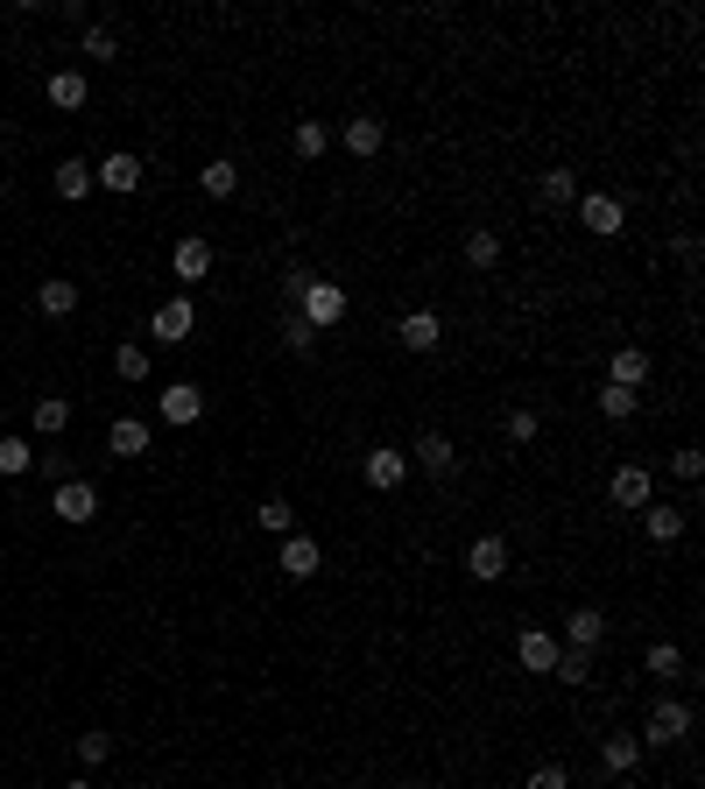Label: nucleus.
I'll list each match as a JSON object with an SVG mask.
<instances>
[{
	"instance_id": "58836bf2",
	"label": "nucleus",
	"mask_w": 705,
	"mask_h": 789,
	"mask_svg": "<svg viewBox=\"0 0 705 789\" xmlns=\"http://www.w3.org/2000/svg\"><path fill=\"white\" fill-rule=\"evenodd\" d=\"M311 282H318V276H311V268H303V261H297V268H282V303H290V311H297V297L311 290Z\"/></svg>"
},
{
	"instance_id": "cd10ccee",
	"label": "nucleus",
	"mask_w": 705,
	"mask_h": 789,
	"mask_svg": "<svg viewBox=\"0 0 705 789\" xmlns=\"http://www.w3.org/2000/svg\"><path fill=\"white\" fill-rule=\"evenodd\" d=\"M56 198H71V205L92 198V163H79V156H71V163H56Z\"/></svg>"
},
{
	"instance_id": "2eb2a0df",
	"label": "nucleus",
	"mask_w": 705,
	"mask_h": 789,
	"mask_svg": "<svg viewBox=\"0 0 705 789\" xmlns=\"http://www.w3.org/2000/svg\"><path fill=\"white\" fill-rule=\"evenodd\" d=\"M395 339H403V353H437L445 324H437V311H409L403 324H395Z\"/></svg>"
},
{
	"instance_id": "6ab92c4d",
	"label": "nucleus",
	"mask_w": 705,
	"mask_h": 789,
	"mask_svg": "<svg viewBox=\"0 0 705 789\" xmlns=\"http://www.w3.org/2000/svg\"><path fill=\"white\" fill-rule=\"evenodd\" d=\"M606 381H614V388H635V395H642V381H650V353H642V345H621V353L606 360Z\"/></svg>"
},
{
	"instance_id": "79ce46f5",
	"label": "nucleus",
	"mask_w": 705,
	"mask_h": 789,
	"mask_svg": "<svg viewBox=\"0 0 705 789\" xmlns=\"http://www.w3.org/2000/svg\"><path fill=\"white\" fill-rule=\"evenodd\" d=\"M671 473H677V479H698V473H705V458L684 445V451H671Z\"/></svg>"
},
{
	"instance_id": "72a5a7b5",
	"label": "nucleus",
	"mask_w": 705,
	"mask_h": 789,
	"mask_svg": "<svg viewBox=\"0 0 705 789\" xmlns=\"http://www.w3.org/2000/svg\"><path fill=\"white\" fill-rule=\"evenodd\" d=\"M642 663H650V677H663V684L684 677V648L677 642H650V656H642Z\"/></svg>"
},
{
	"instance_id": "37998d69",
	"label": "nucleus",
	"mask_w": 705,
	"mask_h": 789,
	"mask_svg": "<svg viewBox=\"0 0 705 789\" xmlns=\"http://www.w3.org/2000/svg\"><path fill=\"white\" fill-rule=\"evenodd\" d=\"M35 466H43V473L56 479V487H64V479H71V473H64V451H35Z\"/></svg>"
},
{
	"instance_id": "1a4fd4ad",
	"label": "nucleus",
	"mask_w": 705,
	"mask_h": 789,
	"mask_svg": "<svg viewBox=\"0 0 705 789\" xmlns=\"http://www.w3.org/2000/svg\"><path fill=\"white\" fill-rule=\"evenodd\" d=\"M606 500H614V508H650V500H656L650 466H614V479H606Z\"/></svg>"
},
{
	"instance_id": "7ed1b4c3",
	"label": "nucleus",
	"mask_w": 705,
	"mask_h": 789,
	"mask_svg": "<svg viewBox=\"0 0 705 789\" xmlns=\"http://www.w3.org/2000/svg\"><path fill=\"white\" fill-rule=\"evenodd\" d=\"M558 656H564V642H558L550 627H522V634H516V663L529 669V677H550Z\"/></svg>"
},
{
	"instance_id": "423d86ee",
	"label": "nucleus",
	"mask_w": 705,
	"mask_h": 789,
	"mask_svg": "<svg viewBox=\"0 0 705 789\" xmlns=\"http://www.w3.org/2000/svg\"><path fill=\"white\" fill-rule=\"evenodd\" d=\"M677 740H692V705H684V698H656L650 705V747H677Z\"/></svg>"
},
{
	"instance_id": "b1692460",
	"label": "nucleus",
	"mask_w": 705,
	"mask_h": 789,
	"mask_svg": "<svg viewBox=\"0 0 705 789\" xmlns=\"http://www.w3.org/2000/svg\"><path fill=\"white\" fill-rule=\"evenodd\" d=\"M642 536H650V543H677V536H684V508H656V500H650V508H642Z\"/></svg>"
},
{
	"instance_id": "aec40b11",
	"label": "nucleus",
	"mask_w": 705,
	"mask_h": 789,
	"mask_svg": "<svg viewBox=\"0 0 705 789\" xmlns=\"http://www.w3.org/2000/svg\"><path fill=\"white\" fill-rule=\"evenodd\" d=\"M148 437H156V430H148L142 416H121V423L106 430V451H113V458H142V451H148Z\"/></svg>"
},
{
	"instance_id": "f257e3e1",
	"label": "nucleus",
	"mask_w": 705,
	"mask_h": 789,
	"mask_svg": "<svg viewBox=\"0 0 705 789\" xmlns=\"http://www.w3.org/2000/svg\"><path fill=\"white\" fill-rule=\"evenodd\" d=\"M346 311H353V297H346V282H325L318 276L311 290L297 297V318L311 324V332H339V324H346Z\"/></svg>"
},
{
	"instance_id": "473e14b6",
	"label": "nucleus",
	"mask_w": 705,
	"mask_h": 789,
	"mask_svg": "<svg viewBox=\"0 0 705 789\" xmlns=\"http://www.w3.org/2000/svg\"><path fill=\"white\" fill-rule=\"evenodd\" d=\"M635 409H642V395H635V388H614V381L600 388V416H606V423H628Z\"/></svg>"
},
{
	"instance_id": "6e6552de",
	"label": "nucleus",
	"mask_w": 705,
	"mask_h": 789,
	"mask_svg": "<svg viewBox=\"0 0 705 789\" xmlns=\"http://www.w3.org/2000/svg\"><path fill=\"white\" fill-rule=\"evenodd\" d=\"M466 579H480V585L508 579V543H501V536H473V543H466Z\"/></svg>"
},
{
	"instance_id": "4468645a",
	"label": "nucleus",
	"mask_w": 705,
	"mask_h": 789,
	"mask_svg": "<svg viewBox=\"0 0 705 789\" xmlns=\"http://www.w3.org/2000/svg\"><path fill=\"white\" fill-rule=\"evenodd\" d=\"M169 268H177V282H205V276H212V240H198V233L177 240V247H169Z\"/></svg>"
},
{
	"instance_id": "dca6fc26",
	"label": "nucleus",
	"mask_w": 705,
	"mask_h": 789,
	"mask_svg": "<svg viewBox=\"0 0 705 789\" xmlns=\"http://www.w3.org/2000/svg\"><path fill=\"white\" fill-rule=\"evenodd\" d=\"M564 642H571V648H600V642H606V613H600V606H571V613H564Z\"/></svg>"
},
{
	"instance_id": "c9c22d12",
	"label": "nucleus",
	"mask_w": 705,
	"mask_h": 789,
	"mask_svg": "<svg viewBox=\"0 0 705 789\" xmlns=\"http://www.w3.org/2000/svg\"><path fill=\"white\" fill-rule=\"evenodd\" d=\"M282 345H290L297 360H311V353H318V332H311V324H303L297 311H282Z\"/></svg>"
},
{
	"instance_id": "c03bdc74",
	"label": "nucleus",
	"mask_w": 705,
	"mask_h": 789,
	"mask_svg": "<svg viewBox=\"0 0 705 789\" xmlns=\"http://www.w3.org/2000/svg\"><path fill=\"white\" fill-rule=\"evenodd\" d=\"M64 789H92V782H85V776H71V782H64Z\"/></svg>"
},
{
	"instance_id": "412c9836",
	"label": "nucleus",
	"mask_w": 705,
	"mask_h": 789,
	"mask_svg": "<svg viewBox=\"0 0 705 789\" xmlns=\"http://www.w3.org/2000/svg\"><path fill=\"white\" fill-rule=\"evenodd\" d=\"M635 761H642V740L635 734H606L600 740V768H606V776H635Z\"/></svg>"
},
{
	"instance_id": "a19ab883",
	"label": "nucleus",
	"mask_w": 705,
	"mask_h": 789,
	"mask_svg": "<svg viewBox=\"0 0 705 789\" xmlns=\"http://www.w3.org/2000/svg\"><path fill=\"white\" fill-rule=\"evenodd\" d=\"M522 789H571V776H564L558 761H543V768H529V782H522Z\"/></svg>"
},
{
	"instance_id": "4be33fe9",
	"label": "nucleus",
	"mask_w": 705,
	"mask_h": 789,
	"mask_svg": "<svg viewBox=\"0 0 705 789\" xmlns=\"http://www.w3.org/2000/svg\"><path fill=\"white\" fill-rule=\"evenodd\" d=\"M29 430H35V437H64V430H71V402H64V395H43V402L29 409Z\"/></svg>"
},
{
	"instance_id": "bb28decb",
	"label": "nucleus",
	"mask_w": 705,
	"mask_h": 789,
	"mask_svg": "<svg viewBox=\"0 0 705 789\" xmlns=\"http://www.w3.org/2000/svg\"><path fill=\"white\" fill-rule=\"evenodd\" d=\"M537 198L558 211V205H579V177H571V169H543L537 177Z\"/></svg>"
},
{
	"instance_id": "5701e85b",
	"label": "nucleus",
	"mask_w": 705,
	"mask_h": 789,
	"mask_svg": "<svg viewBox=\"0 0 705 789\" xmlns=\"http://www.w3.org/2000/svg\"><path fill=\"white\" fill-rule=\"evenodd\" d=\"M255 529H261V536H297V508H290L282 494H269V500L255 508Z\"/></svg>"
},
{
	"instance_id": "a211bd4d",
	"label": "nucleus",
	"mask_w": 705,
	"mask_h": 789,
	"mask_svg": "<svg viewBox=\"0 0 705 789\" xmlns=\"http://www.w3.org/2000/svg\"><path fill=\"white\" fill-rule=\"evenodd\" d=\"M381 142H388V127H381L374 113H353V121H346V156L374 163V156H381Z\"/></svg>"
},
{
	"instance_id": "ea45409f",
	"label": "nucleus",
	"mask_w": 705,
	"mask_h": 789,
	"mask_svg": "<svg viewBox=\"0 0 705 789\" xmlns=\"http://www.w3.org/2000/svg\"><path fill=\"white\" fill-rule=\"evenodd\" d=\"M106 755H113V734H79V761L85 768H100Z\"/></svg>"
},
{
	"instance_id": "9d476101",
	"label": "nucleus",
	"mask_w": 705,
	"mask_h": 789,
	"mask_svg": "<svg viewBox=\"0 0 705 789\" xmlns=\"http://www.w3.org/2000/svg\"><path fill=\"white\" fill-rule=\"evenodd\" d=\"M409 466H424L431 479H452V473H459V445H452V437H437V430H424V437L409 445Z\"/></svg>"
},
{
	"instance_id": "20e7f679",
	"label": "nucleus",
	"mask_w": 705,
	"mask_h": 789,
	"mask_svg": "<svg viewBox=\"0 0 705 789\" xmlns=\"http://www.w3.org/2000/svg\"><path fill=\"white\" fill-rule=\"evenodd\" d=\"M156 416L169 423V430H190V423L205 416V388H198V381H169L163 402H156Z\"/></svg>"
},
{
	"instance_id": "f03ea898",
	"label": "nucleus",
	"mask_w": 705,
	"mask_h": 789,
	"mask_svg": "<svg viewBox=\"0 0 705 789\" xmlns=\"http://www.w3.org/2000/svg\"><path fill=\"white\" fill-rule=\"evenodd\" d=\"M50 515H56V522H71V529H85L92 515H100V487H92V479H64V487L50 494Z\"/></svg>"
},
{
	"instance_id": "4c0bfd02",
	"label": "nucleus",
	"mask_w": 705,
	"mask_h": 789,
	"mask_svg": "<svg viewBox=\"0 0 705 789\" xmlns=\"http://www.w3.org/2000/svg\"><path fill=\"white\" fill-rule=\"evenodd\" d=\"M85 56H100V64H113V56H121V35H113V29H100V22H92L85 29V43H79Z\"/></svg>"
},
{
	"instance_id": "0eeeda50",
	"label": "nucleus",
	"mask_w": 705,
	"mask_h": 789,
	"mask_svg": "<svg viewBox=\"0 0 705 789\" xmlns=\"http://www.w3.org/2000/svg\"><path fill=\"white\" fill-rule=\"evenodd\" d=\"M579 226H585V233H600V240H614L621 226H628V205L606 198V190H585V198H579Z\"/></svg>"
},
{
	"instance_id": "c756f323",
	"label": "nucleus",
	"mask_w": 705,
	"mask_h": 789,
	"mask_svg": "<svg viewBox=\"0 0 705 789\" xmlns=\"http://www.w3.org/2000/svg\"><path fill=\"white\" fill-rule=\"evenodd\" d=\"M550 677H558V684H571V691H579V684H593V648H564Z\"/></svg>"
},
{
	"instance_id": "7c9ffc66",
	"label": "nucleus",
	"mask_w": 705,
	"mask_h": 789,
	"mask_svg": "<svg viewBox=\"0 0 705 789\" xmlns=\"http://www.w3.org/2000/svg\"><path fill=\"white\" fill-rule=\"evenodd\" d=\"M35 466V445L29 437H0V479H22Z\"/></svg>"
},
{
	"instance_id": "9b49d317",
	"label": "nucleus",
	"mask_w": 705,
	"mask_h": 789,
	"mask_svg": "<svg viewBox=\"0 0 705 789\" xmlns=\"http://www.w3.org/2000/svg\"><path fill=\"white\" fill-rule=\"evenodd\" d=\"M92 184L113 190V198H127V190H142V156H127V148H113V156H100V169H92Z\"/></svg>"
},
{
	"instance_id": "f8f14e48",
	"label": "nucleus",
	"mask_w": 705,
	"mask_h": 789,
	"mask_svg": "<svg viewBox=\"0 0 705 789\" xmlns=\"http://www.w3.org/2000/svg\"><path fill=\"white\" fill-rule=\"evenodd\" d=\"M190 324H198V311H190V297H169L156 303V318H148V332H156V345H184Z\"/></svg>"
},
{
	"instance_id": "e433bc0d",
	"label": "nucleus",
	"mask_w": 705,
	"mask_h": 789,
	"mask_svg": "<svg viewBox=\"0 0 705 789\" xmlns=\"http://www.w3.org/2000/svg\"><path fill=\"white\" fill-rule=\"evenodd\" d=\"M537 437H543L537 409H508V445H537Z\"/></svg>"
},
{
	"instance_id": "c85d7f7f",
	"label": "nucleus",
	"mask_w": 705,
	"mask_h": 789,
	"mask_svg": "<svg viewBox=\"0 0 705 789\" xmlns=\"http://www.w3.org/2000/svg\"><path fill=\"white\" fill-rule=\"evenodd\" d=\"M290 148H297V163H318L332 148V134H325V121H297V134H290Z\"/></svg>"
},
{
	"instance_id": "ddd939ff",
	"label": "nucleus",
	"mask_w": 705,
	"mask_h": 789,
	"mask_svg": "<svg viewBox=\"0 0 705 789\" xmlns=\"http://www.w3.org/2000/svg\"><path fill=\"white\" fill-rule=\"evenodd\" d=\"M318 564H325L318 536H282V557H276V571H282V579H318Z\"/></svg>"
},
{
	"instance_id": "f704fd0d",
	"label": "nucleus",
	"mask_w": 705,
	"mask_h": 789,
	"mask_svg": "<svg viewBox=\"0 0 705 789\" xmlns=\"http://www.w3.org/2000/svg\"><path fill=\"white\" fill-rule=\"evenodd\" d=\"M113 374H121V381H148V345H135V339L113 345Z\"/></svg>"
},
{
	"instance_id": "2f4dec72",
	"label": "nucleus",
	"mask_w": 705,
	"mask_h": 789,
	"mask_svg": "<svg viewBox=\"0 0 705 789\" xmlns=\"http://www.w3.org/2000/svg\"><path fill=\"white\" fill-rule=\"evenodd\" d=\"M466 261L494 268V261H501V233H494V226H473V233H466Z\"/></svg>"
},
{
	"instance_id": "39448f33",
	"label": "nucleus",
	"mask_w": 705,
	"mask_h": 789,
	"mask_svg": "<svg viewBox=\"0 0 705 789\" xmlns=\"http://www.w3.org/2000/svg\"><path fill=\"white\" fill-rule=\"evenodd\" d=\"M360 479H367L374 494H395L409 479V451H395V445H374L367 458H360Z\"/></svg>"
},
{
	"instance_id": "a18cd8bd",
	"label": "nucleus",
	"mask_w": 705,
	"mask_h": 789,
	"mask_svg": "<svg viewBox=\"0 0 705 789\" xmlns=\"http://www.w3.org/2000/svg\"><path fill=\"white\" fill-rule=\"evenodd\" d=\"M593 789H606V782H593Z\"/></svg>"
},
{
	"instance_id": "393cba45",
	"label": "nucleus",
	"mask_w": 705,
	"mask_h": 789,
	"mask_svg": "<svg viewBox=\"0 0 705 789\" xmlns=\"http://www.w3.org/2000/svg\"><path fill=\"white\" fill-rule=\"evenodd\" d=\"M35 303H43V318H71L79 311V282H64V276H50L43 290H35Z\"/></svg>"
},
{
	"instance_id": "a878e982",
	"label": "nucleus",
	"mask_w": 705,
	"mask_h": 789,
	"mask_svg": "<svg viewBox=\"0 0 705 789\" xmlns=\"http://www.w3.org/2000/svg\"><path fill=\"white\" fill-rule=\"evenodd\" d=\"M198 190H205V198H234V190H240V163H205L198 169Z\"/></svg>"
},
{
	"instance_id": "f3484780",
	"label": "nucleus",
	"mask_w": 705,
	"mask_h": 789,
	"mask_svg": "<svg viewBox=\"0 0 705 789\" xmlns=\"http://www.w3.org/2000/svg\"><path fill=\"white\" fill-rule=\"evenodd\" d=\"M85 92H92V85H85V71H50V79H43V100H50L56 113H79V106H85Z\"/></svg>"
}]
</instances>
